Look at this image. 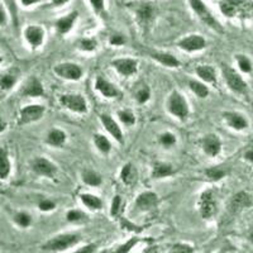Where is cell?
<instances>
[{"label":"cell","instance_id":"cell-51","mask_svg":"<svg viewBox=\"0 0 253 253\" xmlns=\"http://www.w3.org/2000/svg\"><path fill=\"white\" fill-rule=\"evenodd\" d=\"M19 1L24 8H29V6L36 5V4H40L42 0H19Z\"/></svg>","mask_w":253,"mask_h":253},{"label":"cell","instance_id":"cell-25","mask_svg":"<svg viewBox=\"0 0 253 253\" xmlns=\"http://www.w3.org/2000/svg\"><path fill=\"white\" fill-rule=\"evenodd\" d=\"M250 205L251 196L248 195L247 193H245V191H239V193H237L236 195L232 198V200H230L229 209L230 211H233V213H238L242 209H245V208L250 207Z\"/></svg>","mask_w":253,"mask_h":253},{"label":"cell","instance_id":"cell-31","mask_svg":"<svg viewBox=\"0 0 253 253\" xmlns=\"http://www.w3.org/2000/svg\"><path fill=\"white\" fill-rule=\"evenodd\" d=\"M189 87L191 92L199 99H207L209 96V86H208V84L203 83V81L191 79L189 80Z\"/></svg>","mask_w":253,"mask_h":253},{"label":"cell","instance_id":"cell-12","mask_svg":"<svg viewBox=\"0 0 253 253\" xmlns=\"http://www.w3.org/2000/svg\"><path fill=\"white\" fill-rule=\"evenodd\" d=\"M20 96L23 98H41V96H44L46 91H44L43 84L37 76H29L26 81L23 83L22 87L19 90Z\"/></svg>","mask_w":253,"mask_h":253},{"label":"cell","instance_id":"cell-14","mask_svg":"<svg viewBox=\"0 0 253 253\" xmlns=\"http://www.w3.org/2000/svg\"><path fill=\"white\" fill-rule=\"evenodd\" d=\"M22 72L18 67H10L0 72V91L9 92L18 85Z\"/></svg>","mask_w":253,"mask_h":253},{"label":"cell","instance_id":"cell-18","mask_svg":"<svg viewBox=\"0 0 253 253\" xmlns=\"http://www.w3.org/2000/svg\"><path fill=\"white\" fill-rule=\"evenodd\" d=\"M221 115H223V119H224V122L230 129L242 132V130H246L250 126V122L246 118V115L242 114V113L228 110V112H224Z\"/></svg>","mask_w":253,"mask_h":253},{"label":"cell","instance_id":"cell-13","mask_svg":"<svg viewBox=\"0 0 253 253\" xmlns=\"http://www.w3.org/2000/svg\"><path fill=\"white\" fill-rule=\"evenodd\" d=\"M158 207V195L153 191H143L137 196L134 208L139 213H150Z\"/></svg>","mask_w":253,"mask_h":253},{"label":"cell","instance_id":"cell-44","mask_svg":"<svg viewBox=\"0 0 253 253\" xmlns=\"http://www.w3.org/2000/svg\"><path fill=\"white\" fill-rule=\"evenodd\" d=\"M139 242L138 238H130L128 239V241L126 242V243H123V245L119 246L118 248H115V251H113L112 253H129L130 251H132V248H134L135 246H137V243Z\"/></svg>","mask_w":253,"mask_h":253},{"label":"cell","instance_id":"cell-7","mask_svg":"<svg viewBox=\"0 0 253 253\" xmlns=\"http://www.w3.org/2000/svg\"><path fill=\"white\" fill-rule=\"evenodd\" d=\"M61 107L76 114H86L87 101L81 94H62L58 98Z\"/></svg>","mask_w":253,"mask_h":253},{"label":"cell","instance_id":"cell-54","mask_svg":"<svg viewBox=\"0 0 253 253\" xmlns=\"http://www.w3.org/2000/svg\"><path fill=\"white\" fill-rule=\"evenodd\" d=\"M69 0H52V5L55 6H60V5H63V4H66Z\"/></svg>","mask_w":253,"mask_h":253},{"label":"cell","instance_id":"cell-6","mask_svg":"<svg viewBox=\"0 0 253 253\" xmlns=\"http://www.w3.org/2000/svg\"><path fill=\"white\" fill-rule=\"evenodd\" d=\"M31 170L35 175L44 178H55L57 176L58 167L44 156H37L32 160Z\"/></svg>","mask_w":253,"mask_h":253},{"label":"cell","instance_id":"cell-32","mask_svg":"<svg viewBox=\"0 0 253 253\" xmlns=\"http://www.w3.org/2000/svg\"><path fill=\"white\" fill-rule=\"evenodd\" d=\"M153 13H155V9L151 4H142L137 8V17H138L139 23L142 26H147L150 23L153 18Z\"/></svg>","mask_w":253,"mask_h":253},{"label":"cell","instance_id":"cell-47","mask_svg":"<svg viewBox=\"0 0 253 253\" xmlns=\"http://www.w3.org/2000/svg\"><path fill=\"white\" fill-rule=\"evenodd\" d=\"M96 250H98V245L96 243H87V245L78 248V250H75L71 253H95Z\"/></svg>","mask_w":253,"mask_h":253},{"label":"cell","instance_id":"cell-46","mask_svg":"<svg viewBox=\"0 0 253 253\" xmlns=\"http://www.w3.org/2000/svg\"><path fill=\"white\" fill-rule=\"evenodd\" d=\"M122 204H123V200H122L121 195H115L113 198L112 202V207H110V215L112 216H117L119 214L122 209Z\"/></svg>","mask_w":253,"mask_h":253},{"label":"cell","instance_id":"cell-26","mask_svg":"<svg viewBox=\"0 0 253 253\" xmlns=\"http://www.w3.org/2000/svg\"><path fill=\"white\" fill-rule=\"evenodd\" d=\"M199 80L205 84H216V71L210 65H199L195 69Z\"/></svg>","mask_w":253,"mask_h":253},{"label":"cell","instance_id":"cell-8","mask_svg":"<svg viewBox=\"0 0 253 253\" xmlns=\"http://www.w3.org/2000/svg\"><path fill=\"white\" fill-rule=\"evenodd\" d=\"M189 3L190 5H191V8H193L194 12L198 14V17L200 18V19H202L203 23H205L208 27L215 29V31L218 32L223 31L220 23L215 19V17L211 14V12H210L209 9H208V6L203 3L202 0H189Z\"/></svg>","mask_w":253,"mask_h":253},{"label":"cell","instance_id":"cell-5","mask_svg":"<svg viewBox=\"0 0 253 253\" xmlns=\"http://www.w3.org/2000/svg\"><path fill=\"white\" fill-rule=\"evenodd\" d=\"M46 114V107L42 104H28L20 108L17 114V126H23L41 121Z\"/></svg>","mask_w":253,"mask_h":253},{"label":"cell","instance_id":"cell-53","mask_svg":"<svg viewBox=\"0 0 253 253\" xmlns=\"http://www.w3.org/2000/svg\"><path fill=\"white\" fill-rule=\"evenodd\" d=\"M245 158L247 160V161L250 162H253V147H251V148H248L247 151L245 152Z\"/></svg>","mask_w":253,"mask_h":253},{"label":"cell","instance_id":"cell-3","mask_svg":"<svg viewBox=\"0 0 253 253\" xmlns=\"http://www.w3.org/2000/svg\"><path fill=\"white\" fill-rule=\"evenodd\" d=\"M198 209L200 216L205 220H210L216 215L218 211V202H216L215 191L213 189L204 190L199 196Z\"/></svg>","mask_w":253,"mask_h":253},{"label":"cell","instance_id":"cell-49","mask_svg":"<svg viewBox=\"0 0 253 253\" xmlns=\"http://www.w3.org/2000/svg\"><path fill=\"white\" fill-rule=\"evenodd\" d=\"M9 22V13L5 5L0 3V27H5Z\"/></svg>","mask_w":253,"mask_h":253},{"label":"cell","instance_id":"cell-24","mask_svg":"<svg viewBox=\"0 0 253 253\" xmlns=\"http://www.w3.org/2000/svg\"><path fill=\"white\" fill-rule=\"evenodd\" d=\"M151 57L157 61L158 63H161L162 66L169 67V69H176V67L180 66V61L177 60V57H175L169 52H152Z\"/></svg>","mask_w":253,"mask_h":253},{"label":"cell","instance_id":"cell-55","mask_svg":"<svg viewBox=\"0 0 253 253\" xmlns=\"http://www.w3.org/2000/svg\"><path fill=\"white\" fill-rule=\"evenodd\" d=\"M144 253H155V250H153V248H148Z\"/></svg>","mask_w":253,"mask_h":253},{"label":"cell","instance_id":"cell-4","mask_svg":"<svg viewBox=\"0 0 253 253\" xmlns=\"http://www.w3.org/2000/svg\"><path fill=\"white\" fill-rule=\"evenodd\" d=\"M221 75H223V79H224L229 90L239 95L247 94V83L236 69L228 66V65H221Z\"/></svg>","mask_w":253,"mask_h":253},{"label":"cell","instance_id":"cell-28","mask_svg":"<svg viewBox=\"0 0 253 253\" xmlns=\"http://www.w3.org/2000/svg\"><path fill=\"white\" fill-rule=\"evenodd\" d=\"M12 220L14 223L15 227H18L19 229H28L33 224V216L26 211V210H18L13 214Z\"/></svg>","mask_w":253,"mask_h":253},{"label":"cell","instance_id":"cell-45","mask_svg":"<svg viewBox=\"0 0 253 253\" xmlns=\"http://www.w3.org/2000/svg\"><path fill=\"white\" fill-rule=\"evenodd\" d=\"M170 253H195V248L189 243H182L178 242L171 247Z\"/></svg>","mask_w":253,"mask_h":253},{"label":"cell","instance_id":"cell-43","mask_svg":"<svg viewBox=\"0 0 253 253\" xmlns=\"http://www.w3.org/2000/svg\"><path fill=\"white\" fill-rule=\"evenodd\" d=\"M57 204H56L55 200H52L49 198H43L41 199L40 202H38V209L42 213H49V211H53L56 209Z\"/></svg>","mask_w":253,"mask_h":253},{"label":"cell","instance_id":"cell-40","mask_svg":"<svg viewBox=\"0 0 253 253\" xmlns=\"http://www.w3.org/2000/svg\"><path fill=\"white\" fill-rule=\"evenodd\" d=\"M134 98H135V100H137V103L141 104V105L148 103V100L151 99L150 86H148V85H143V86L139 87V89L135 91Z\"/></svg>","mask_w":253,"mask_h":253},{"label":"cell","instance_id":"cell-30","mask_svg":"<svg viewBox=\"0 0 253 253\" xmlns=\"http://www.w3.org/2000/svg\"><path fill=\"white\" fill-rule=\"evenodd\" d=\"M92 142H94L96 150L101 153V155H109L112 152V142L109 141L107 135L101 134V133H95L92 135Z\"/></svg>","mask_w":253,"mask_h":253},{"label":"cell","instance_id":"cell-20","mask_svg":"<svg viewBox=\"0 0 253 253\" xmlns=\"http://www.w3.org/2000/svg\"><path fill=\"white\" fill-rule=\"evenodd\" d=\"M12 158L5 146H0V181H6L12 175Z\"/></svg>","mask_w":253,"mask_h":253},{"label":"cell","instance_id":"cell-23","mask_svg":"<svg viewBox=\"0 0 253 253\" xmlns=\"http://www.w3.org/2000/svg\"><path fill=\"white\" fill-rule=\"evenodd\" d=\"M78 12H71L65 17H61L56 20V29H57L58 35H67L72 29V27L75 26L76 19H78Z\"/></svg>","mask_w":253,"mask_h":253},{"label":"cell","instance_id":"cell-16","mask_svg":"<svg viewBox=\"0 0 253 253\" xmlns=\"http://www.w3.org/2000/svg\"><path fill=\"white\" fill-rule=\"evenodd\" d=\"M100 119L101 126H104V129L107 130L110 134V137L115 139L118 143L123 144L124 143V133L122 130V126H119V123L113 118L112 115L109 114H100L99 117Z\"/></svg>","mask_w":253,"mask_h":253},{"label":"cell","instance_id":"cell-33","mask_svg":"<svg viewBox=\"0 0 253 253\" xmlns=\"http://www.w3.org/2000/svg\"><path fill=\"white\" fill-rule=\"evenodd\" d=\"M236 63L242 74H251L253 71V63L248 56L242 55V53L236 55Z\"/></svg>","mask_w":253,"mask_h":253},{"label":"cell","instance_id":"cell-38","mask_svg":"<svg viewBox=\"0 0 253 253\" xmlns=\"http://www.w3.org/2000/svg\"><path fill=\"white\" fill-rule=\"evenodd\" d=\"M3 4L5 5L6 10H8L9 15L12 18L13 20V24L14 27L17 28L18 27V4H17V0H3Z\"/></svg>","mask_w":253,"mask_h":253},{"label":"cell","instance_id":"cell-22","mask_svg":"<svg viewBox=\"0 0 253 253\" xmlns=\"http://www.w3.org/2000/svg\"><path fill=\"white\" fill-rule=\"evenodd\" d=\"M175 173V169L171 164L164 161H156L152 166V172L151 176L155 180H161V178L170 177Z\"/></svg>","mask_w":253,"mask_h":253},{"label":"cell","instance_id":"cell-34","mask_svg":"<svg viewBox=\"0 0 253 253\" xmlns=\"http://www.w3.org/2000/svg\"><path fill=\"white\" fill-rule=\"evenodd\" d=\"M119 177H121L122 181L126 185L132 184L135 180V170L134 166L132 164H126L123 167H122L121 173H119Z\"/></svg>","mask_w":253,"mask_h":253},{"label":"cell","instance_id":"cell-15","mask_svg":"<svg viewBox=\"0 0 253 253\" xmlns=\"http://www.w3.org/2000/svg\"><path fill=\"white\" fill-rule=\"evenodd\" d=\"M200 147H202L203 152L209 157H216L220 155L221 152V139L219 138V135L214 134V133H209L205 134L202 139H200Z\"/></svg>","mask_w":253,"mask_h":253},{"label":"cell","instance_id":"cell-36","mask_svg":"<svg viewBox=\"0 0 253 253\" xmlns=\"http://www.w3.org/2000/svg\"><path fill=\"white\" fill-rule=\"evenodd\" d=\"M117 117H118L119 122L126 126H134L135 121H137V119H135V114L129 109L119 110V112L117 113Z\"/></svg>","mask_w":253,"mask_h":253},{"label":"cell","instance_id":"cell-27","mask_svg":"<svg viewBox=\"0 0 253 253\" xmlns=\"http://www.w3.org/2000/svg\"><path fill=\"white\" fill-rule=\"evenodd\" d=\"M80 202L81 204L85 208H87L91 211H99V210L103 209L104 203L98 195H94V194L90 193H84L80 195Z\"/></svg>","mask_w":253,"mask_h":253},{"label":"cell","instance_id":"cell-35","mask_svg":"<svg viewBox=\"0 0 253 253\" xmlns=\"http://www.w3.org/2000/svg\"><path fill=\"white\" fill-rule=\"evenodd\" d=\"M227 175V171L220 166H211L205 170V176L209 178L210 181H220Z\"/></svg>","mask_w":253,"mask_h":253},{"label":"cell","instance_id":"cell-29","mask_svg":"<svg viewBox=\"0 0 253 253\" xmlns=\"http://www.w3.org/2000/svg\"><path fill=\"white\" fill-rule=\"evenodd\" d=\"M81 180L84 184L91 187H98L103 184V177L100 173L95 170H90V169H85L81 172Z\"/></svg>","mask_w":253,"mask_h":253},{"label":"cell","instance_id":"cell-56","mask_svg":"<svg viewBox=\"0 0 253 253\" xmlns=\"http://www.w3.org/2000/svg\"><path fill=\"white\" fill-rule=\"evenodd\" d=\"M3 62H4V57H3V55L0 53V66H1V63Z\"/></svg>","mask_w":253,"mask_h":253},{"label":"cell","instance_id":"cell-52","mask_svg":"<svg viewBox=\"0 0 253 253\" xmlns=\"http://www.w3.org/2000/svg\"><path fill=\"white\" fill-rule=\"evenodd\" d=\"M6 129H8V123L4 121L3 117H0V134H3Z\"/></svg>","mask_w":253,"mask_h":253},{"label":"cell","instance_id":"cell-1","mask_svg":"<svg viewBox=\"0 0 253 253\" xmlns=\"http://www.w3.org/2000/svg\"><path fill=\"white\" fill-rule=\"evenodd\" d=\"M81 236L78 233H61L53 236L42 245V250L47 252H65L80 243Z\"/></svg>","mask_w":253,"mask_h":253},{"label":"cell","instance_id":"cell-39","mask_svg":"<svg viewBox=\"0 0 253 253\" xmlns=\"http://www.w3.org/2000/svg\"><path fill=\"white\" fill-rule=\"evenodd\" d=\"M158 142L165 148H171L176 144L177 138H176V135L172 132H164L158 135Z\"/></svg>","mask_w":253,"mask_h":253},{"label":"cell","instance_id":"cell-11","mask_svg":"<svg viewBox=\"0 0 253 253\" xmlns=\"http://www.w3.org/2000/svg\"><path fill=\"white\" fill-rule=\"evenodd\" d=\"M110 66L123 78H130L138 71V62L132 57H118L110 61Z\"/></svg>","mask_w":253,"mask_h":253},{"label":"cell","instance_id":"cell-42","mask_svg":"<svg viewBox=\"0 0 253 253\" xmlns=\"http://www.w3.org/2000/svg\"><path fill=\"white\" fill-rule=\"evenodd\" d=\"M78 47L83 52H92L98 47V42L94 38H83V40L79 41Z\"/></svg>","mask_w":253,"mask_h":253},{"label":"cell","instance_id":"cell-48","mask_svg":"<svg viewBox=\"0 0 253 253\" xmlns=\"http://www.w3.org/2000/svg\"><path fill=\"white\" fill-rule=\"evenodd\" d=\"M126 37L122 35H113L112 37L109 38L110 46H117V47L123 46V44H126Z\"/></svg>","mask_w":253,"mask_h":253},{"label":"cell","instance_id":"cell-2","mask_svg":"<svg viewBox=\"0 0 253 253\" xmlns=\"http://www.w3.org/2000/svg\"><path fill=\"white\" fill-rule=\"evenodd\" d=\"M167 112L180 122H186L190 115V107L186 98L180 91L175 90L169 95L166 101Z\"/></svg>","mask_w":253,"mask_h":253},{"label":"cell","instance_id":"cell-21","mask_svg":"<svg viewBox=\"0 0 253 253\" xmlns=\"http://www.w3.org/2000/svg\"><path fill=\"white\" fill-rule=\"evenodd\" d=\"M67 141V134L65 130L60 129V128H51V129L47 132L46 142L47 146L52 147V148H61V147L65 146Z\"/></svg>","mask_w":253,"mask_h":253},{"label":"cell","instance_id":"cell-17","mask_svg":"<svg viewBox=\"0 0 253 253\" xmlns=\"http://www.w3.org/2000/svg\"><path fill=\"white\" fill-rule=\"evenodd\" d=\"M178 48L185 52H199L207 47V41L200 35H189L177 42Z\"/></svg>","mask_w":253,"mask_h":253},{"label":"cell","instance_id":"cell-57","mask_svg":"<svg viewBox=\"0 0 253 253\" xmlns=\"http://www.w3.org/2000/svg\"><path fill=\"white\" fill-rule=\"evenodd\" d=\"M250 239H251V242H253V233L250 236Z\"/></svg>","mask_w":253,"mask_h":253},{"label":"cell","instance_id":"cell-19","mask_svg":"<svg viewBox=\"0 0 253 253\" xmlns=\"http://www.w3.org/2000/svg\"><path fill=\"white\" fill-rule=\"evenodd\" d=\"M95 89L99 94L105 99H118L121 96V91L114 84L110 83L109 80L104 79L103 76H98L95 80Z\"/></svg>","mask_w":253,"mask_h":253},{"label":"cell","instance_id":"cell-37","mask_svg":"<svg viewBox=\"0 0 253 253\" xmlns=\"http://www.w3.org/2000/svg\"><path fill=\"white\" fill-rule=\"evenodd\" d=\"M86 219L87 215L80 209H70L66 213V220L69 221V223H72V224L83 223V221L86 220Z\"/></svg>","mask_w":253,"mask_h":253},{"label":"cell","instance_id":"cell-9","mask_svg":"<svg viewBox=\"0 0 253 253\" xmlns=\"http://www.w3.org/2000/svg\"><path fill=\"white\" fill-rule=\"evenodd\" d=\"M23 38L31 49H38L43 46L46 32L38 24H29L23 29Z\"/></svg>","mask_w":253,"mask_h":253},{"label":"cell","instance_id":"cell-10","mask_svg":"<svg viewBox=\"0 0 253 253\" xmlns=\"http://www.w3.org/2000/svg\"><path fill=\"white\" fill-rule=\"evenodd\" d=\"M53 72L58 78L67 81H79L83 78V69L75 62H61L53 67Z\"/></svg>","mask_w":253,"mask_h":253},{"label":"cell","instance_id":"cell-50","mask_svg":"<svg viewBox=\"0 0 253 253\" xmlns=\"http://www.w3.org/2000/svg\"><path fill=\"white\" fill-rule=\"evenodd\" d=\"M90 4L96 12H101L104 9V0H90Z\"/></svg>","mask_w":253,"mask_h":253},{"label":"cell","instance_id":"cell-41","mask_svg":"<svg viewBox=\"0 0 253 253\" xmlns=\"http://www.w3.org/2000/svg\"><path fill=\"white\" fill-rule=\"evenodd\" d=\"M221 13L227 17H234L237 13V4L233 0H224L220 3Z\"/></svg>","mask_w":253,"mask_h":253}]
</instances>
